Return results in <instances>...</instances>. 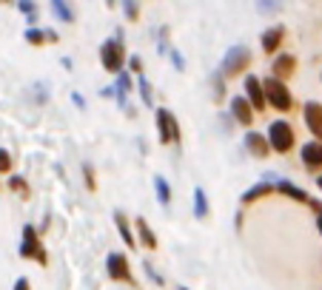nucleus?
<instances>
[{"instance_id":"29","label":"nucleus","mask_w":322,"mask_h":290,"mask_svg":"<svg viewBox=\"0 0 322 290\" xmlns=\"http://www.w3.org/2000/svg\"><path fill=\"white\" fill-rule=\"evenodd\" d=\"M109 6H114V0H109Z\"/></svg>"},{"instance_id":"4","label":"nucleus","mask_w":322,"mask_h":290,"mask_svg":"<svg viewBox=\"0 0 322 290\" xmlns=\"http://www.w3.org/2000/svg\"><path fill=\"white\" fill-rule=\"evenodd\" d=\"M157 123H160V140L163 142H180V128L174 123L171 111L160 108V111H157Z\"/></svg>"},{"instance_id":"18","label":"nucleus","mask_w":322,"mask_h":290,"mask_svg":"<svg viewBox=\"0 0 322 290\" xmlns=\"http://www.w3.org/2000/svg\"><path fill=\"white\" fill-rule=\"evenodd\" d=\"M26 40H31V43H43V40H55V34H43L40 29H29L26 31Z\"/></svg>"},{"instance_id":"3","label":"nucleus","mask_w":322,"mask_h":290,"mask_svg":"<svg viewBox=\"0 0 322 290\" xmlns=\"http://www.w3.org/2000/svg\"><path fill=\"white\" fill-rule=\"evenodd\" d=\"M248 60H251V51H248L245 46H237V49H231L228 54H225L223 74H237V71H242V68L248 66Z\"/></svg>"},{"instance_id":"13","label":"nucleus","mask_w":322,"mask_h":290,"mask_svg":"<svg viewBox=\"0 0 322 290\" xmlns=\"http://www.w3.org/2000/svg\"><path fill=\"white\" fill-rule=\"evenodd\" d=\"M279 40H282V29H268V31H265V37H262V49L271 54V51L279 46Z\"/></svg>"},{"instance_id":"25","label":"nucleus","mask_w":322,"mask_h":290,"mask_svg":"<svg viewBox=\"0 0 322 290\" xmlns=\"http://www.w3.org/2000/svg\"><path fill=\"white\" fill-rule=\"evenodd\" d=\"M140 91H142V100L151 105V88H149V83L142 80V77H140Z\"/></svg>"},{"instance_id":"6","label":"nucleus","mask_w":322,"mask_h":290,"mask_svg":"<svg viewBox=\"0 0 322 290\" xmlns=\"http://www.w3.org/2000/svg\"><path fill=\"white\" fill-rule=\"evenodd\" d=\"M109 273H112L114 279L131 282V270H129V262H126L123 253H112V256H109Z\"/></svg>"},{"instance_id":"11","label":"nucleus","mask_w":322,"mask_h":290,"mask_svg":"<svg viewBox=\"0 0 322 290\" xmlns=\"http://www.w3.org/2000/svg\"><path fill=\"white\" fill-rule=\"evenodd\" d=\"M231 114H234V117L240 120L242 125L251 123V105H248V100H242V97H234V100H231Z\"/></svg>"},{"instance_id":"14","label":"nucleus","mask_w":322,"mask_h":290,"mask_svg":"<svg viewBox=\"0 0 322 290\" xmlns=\"http://www.w3.org/2000/svg\"><path fill=\"white\" fill-rule=\"evenodd\" d=\"M291 68H294V57H291V54H282V57L277 60V66H274V71H277V77H285Z\"/></svg>"},{"instance_id":"12","label":"nucleus","mask_w":322,"mask_h":290,"mask_svg":"<svg viewBox=\"0 0 322 290\" xmlns=\"http://www.w3.org/2000/svg\"><path fill=\"white\" fill-rule=\"evenodd\" d=\"M245 145H248V151H251V154H257V157H265V154H268L265 140H262L260 134H248V137H245Z\"/></svg>"},{"instance_id":"24","label":"nucleus","mask_w":322,"mask_h":290,"mask_svg":"<svg viewBox=\"0 0 322 290\" xmlns=\"http://www.w3.org/2000/svg\"><path fill=\"white\" fill-rule=\"evenodd\" d=\"M20 9H23L29 17H34V14H38V9H34V3H31V0H20Z\"/></svg>"},{"instance_id":"23","label":"nucleus","mask_w":322,"mask_h":290,"mask_svg":"<svg viewBox=\"0 0 322 290\" xmlns=\"http://www.w3.org/2000/svg\"><path fill=\"white\" fill-rule=\"evenodd\" d=\"M123 9H126V17L129 20H137V3L134 0H123Z\"/></svg>"},{"instance_id":"16","label":"nucleus","mask_w":322,"mask_h":290,"mask_svg":"<svg viewBox=\"0 0 322 290\" xmlns=\"http://www.w3.org/2000/svg\"><path fill=\"white\" fill-rule=\"evenodd\" d=\"M279 191H285V194H288V197L299 199V202H308V197H305V194L299 191V188H294L291 182H279Z\"/></svg>"},{"instance_id":"10","label":"nucleus","mask_w":322,"mask_h":290,"mask_svg":"<svg viewBox=\"0 0 322 290\" xmlns=\"http://www.w3.org/2000/svg\"><path fill=\"white\" fill-rule=\"evenodd\" d=\"M302 162L308 168H319L322 165V145H319V142H308V145H302Z\"/></svg>"},{"instance_id":"28","label":"nucleus","mask_w":322,"mask_h":290,"mask_svg":"<svg viewBox=\"0 0 322 290\" xmlns=\"http://www.w3.org/2000/svg\"><path fill=\"white\" fill-rule=\"evenodd\" d=\"M316 210H319V230H322V208L319 205H316Z\"/></svg>"},{"instance_id":"20","label":"nucleus","mask_w":322,"mask_h":290,"mask_svg":"<svg viewBox=\"0 0 322 290\" xmlns=\"http://www.w3.org/2000/svg\"><path fill=\"white\" fill-rule=\"evenodd\" d=\"M154 185H157V197H160V202H168V199H171V194H168L166 179H163V177H157V179H154Z\"/></svg>"},{"instance_id":"26","label":"nucleus","mask_w":322,"mask_h":290,"mask_svg":"<svg viewBox=\"0 0 322 290\" xmlns=\"http://www.w3.org/2000/svg\"><path fill=\"white\" fill-rule=\"evenodd\" d=\"M9 165H12L9 154H6V151H0V171H9Z\"/></svg>"},{"instance_id":"19","label":"nucleus","mask_w":322,"mask_h":290,"mask_svg":"<svg viewBox=\"0 0 322 290\" xmlns=\"http://www.w3.org/2000/svg\"><path fill=\"white\" fill-rule=\"evenodd\" d=\"M51 6H55V12H57V17H60V20H71V12H68L66 0H51Z\"/></svg>"},{"instance_id":"9","label":"nucleus","mask_w":322,"mask_h":290,"mask_svg":"<svg viewBox=\"0 0 322 290\" xmlns=\"http://www.w3.org/2000/svg\"><path fill=\"white\" fill-rule=\"evenodd\" d=\"M245 91H248V103H254V108H262L265 105V91H262L260 80L257 77H245Z\"/></svg>"},{"instance_id":"2","label":"nucleus","mask_w":322,"mask_h":290,"mask_svg":"<svg viewBox=\"0 0 322 290\" xmlns=\"http://www.w3.org/2000/svg\"><path fill=\"white\" fill-rule=\"evenodd\" d=\"M265 100H268L271 105H277L279 111L291 108V94H288V88H285L282 83L277 80V77H271V80L265 83Z\"/></svg>"},{"instance_id":"8","label":"nucleus","mask_w":322,"mask_h":290,"mask_svg":"<svg viewBox=\"0 0 322 290\" xmlns=\"http://www.w3.org/2000/svg\"><path fill=\"white\" fill-rule=\"evenodd\" d=\"M305 123H308V128L322 140V105H316V103L305 105Z\"/></svg>"},{"instance_id":"30","label":"nucleus","mask_w":322,"mask_h":290,"mask_svg":"<svg viewBox=\"0 0 322 290\" xmlns=\"http://www.w3.org/2000/svg\"><path fill=\"white\" fill-rule=\"evenodd\" d=\"M319 188H322V177H319Z\"/></svg>"},{"instance_id":"31","label":"nucleus","mask_w":322,"mask_h":290,"mask_svg":"<svg viewBox=\"0 0 322 290\" xmlns=\"http://www.w3.org/2000/svg\"><path fill=\"white\" fill-rule=\"evenodd\" d=\"M183 290H186V287H183Z\"/></svg>"},{"instance_id":"1","label":"nucleus","mask_w":322,"mask_h":290,"mask_svg":"<svg viewBox=\"0 0 322 290\" xmlns=\"http://www.w3.org/2000/svg\"><path fill=\"white\" fill-rule=\"evenodd\" d=\"M268 140H271V145L277 151H288L294 145V134L291 128H288V123L285 120H277V123H271V128H268Z\"/></svg>"},{"instance_id":"7","label":"nucleus","mask_w":322,"mask_h":290,"mask_svg":"<svg viewBox=\"0 0 322 290\" xmlns=\"http://www.w3.org/2000/svg\"><path fill=\"white\" fill-rule=\"evenodd\" d=\"M23 256H34L38 262H46V256H43V250H40V245H38V236H34V230L31 228H26L23 230Z\"/></svg>"},{"instance_id":"17","label":"nucleus","mask_w":322,"mask_h":290,"mask_svg":"<svg viewBox=\"0 0 322 290\" xmlns=\"http://www.w3.org/2000/svg\"><path fill=\"white\" fill-rule=\"evenodd\" d=\"M117 228H120V234H123V239H126V245L129 247H134V236H131V230H129V225H126V219L117 214Z\"/></svg>"},{"instance_id":"5","label":"nucleus","mask_w":322,"mask_h":290,"mask_svg":"<svg viewBox=\"0 0 322 290\" xmlns=\"http://www.w3.org/2000/svg\"><path fill=\"white\" fill-rule=\"evenodd\" d=\"M103 66L105 71H117L120 63H123V54H120V40H109V43H103Z\"/></svg>"},{"instance_id":"27","label":"nucleus","mask_w":322,"mask_h":290,"mask_svg":"<svg viewBox=\"0 0 322 290\" xmlns=\"http://www.w3.org/2000/svg\"><path fill=\"white\" fill-rule=\"evenodd\" d=\"M14 290H29V284H26V279H17V284H14Z\"/></svg>"},{"instance_id":"21","label":"nucleus","mask_w":322,"mask_h":290,"mask_svg":"<svg viewBox=\"0 0 322 290\" xmlns=\"http://www.w3.org/2000/svg\"><path fill=\"white\" fill-rule=\"evenodd\" d=\"M194 202H197V216H205V214H208V205H205V194L200 191V188L194 191Z\"/></svg>"},{"instance_id":"15","label":"nucleus","mask_w":322,"mask_h":290,"mask_svg":"<svg viewBox=\"0 0 322 290\" xmlns=\"http://www.w3.org/2000/svg\"><path fill=\"white\" fill-rule=\"evenodd\" d=\"M137 230H140L142 242H146L149 247H154V245H157V239H154V234H151V228L146 225V219H137Z\"/></svg>"},{"instance_id":"22","label":"nucleus","mask_w":322,"mask_h":290,"mask_svg":"<svg viewBox=\"0 0 322 290\" xmlns=\"http://www.w3.org/2000/svg\"><path fill=\"white\" fill-rule=\"evenodd\" d=\"M257 6H260V12H277L282 0H257Z\"/></svg>"}]
</instances>
